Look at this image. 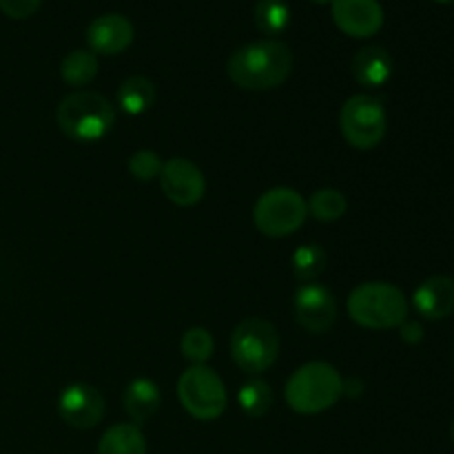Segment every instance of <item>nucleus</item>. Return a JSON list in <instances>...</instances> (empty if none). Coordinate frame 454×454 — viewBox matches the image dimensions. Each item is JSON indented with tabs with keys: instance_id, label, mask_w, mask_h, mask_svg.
I'll return each mask as SVG.
<instances>
[{
	"instance_id": "f257e3e1",
	"label": "nucleus",
	"mask_w": 454,
	"mask_h": 454,
	"mask_svg": "<svg viewBox=\"0 0 454 454\" xmlns=\"http://www.w3.org/2000/svg\"><path fill=\"white\" fill-rule=\"evenodd\" d=\"M293 71V51L275 38L255 40L235 49L226 62V74L248 91H269L286 82Z\"/></svg>"
},
{
	"instance_id": "f03ea898",
	"label": "nucleus",
	"mask_w": 454,
	"mask_h": 454,
	"mask_svg": "<svg viewBox=\"0 0 454 454\" xmlns=\"http://www.w3.org/2000/svg\"><path fill=\"white\" fill-rule=\"evenodd\" d=\"M344 395V380L340 371L326 362H310L297 368L286 381L284 397L291 411L300 415H317L328 411Z\"/></svg>"
},
{
	"instance_id": "7ed1b4c3",
	"label": "nucleus",
	"mask_w": 454,
	"mask_h": 454,
	"mask_svg": "<svg viewBox=\"0 0 454 454\" xmlns=\"http://www.w3.org/2000/svg\"><path fill=\"white\" fill-rule=\"evenodd\" d=\"M353 322L371 331H388L408 319V300L402 288L388 282H364L348 295Z\"/></svg>"
},
{
	"instance_id": "20e7f679",
	"label": "nucleus",
	"mask_w": 454,
	"mask_h": 454,
	"mask_svg": "<svg viewBox=\"0 0 454 454\" xmlns=\"http://www.w3.org/2000/svg\"><path fill=\"white\" fill-rule=\"evenodd\" d=\"M60 131L75 142H98L114 129L115 109L105 96L75 91L60 100L56 109Z\"/></svg>"
},
{
	"instance_id": "39448f33",
	"label": "nucleus",
	"mask_w": 454,
	"mask_h": 454,
	"mask_svg": "<svg viewBox=\"0 0 454 454\" xmlns=\"http://www.w3.org/2000/svg\"><path fill=\"white\" fill-rule=\"evenodd\" d=\"M279 355V335L270 322L248 317L235 326L231 337V357L239 371L260 375L269 371Z\"/></svg>"
},
{
	"instance_id": "423d86ee",
	"label": "nucleus",
	"mask_w": 454,
	"mask_h": 454,
	"mask_svg": "<svg viewBox=\"0 0 454 454\" xmlns=\"http://www.w3.org/2000/svg\"><path fill=\"white\" fill-rule=\"evenodd\" d=\"M182 408L200 421H213L224 415L226 388L215 371L208 366H191L177 381Z\"/></svg>"
},
{
	"instance_id": "0eeeda50",
	"label": "nucleus",
	"mask_w": 454,
	"mask_h": 454,
	"mask_svg": "<svg viewBox=\"0 0 454 454\" xmlns=\"http://www.w3.org/2000/svg\"><path fill=\"white\" fill-rule=\"evenodd\" d=\"M341 133L346 142L355 149H375L386 136L388 118L380 98H372L368 93H357L348 98L341 106Z\"/></svg>"
},
{
	"instance_id": "6e6552de",
	"label": "nucleus",
	"mask_w": 454,
	"mask_h": 454,
	"mask_svg": "<svg viewBox=\"0 0 454 454\" xmlns=\"http://www.w3.org/2000/svg\"><path fill=\"white\" fill-rule=\"evenodd\" d=\"M306 215H309L306 200L288 186H275L266 191L257 200L255 211H253L255 226L269 238H284V235L295 233L304 224Z\"/></svg>"
},
{
	"instance_id": "1a4fd4ad",
	"label": "nucleus",
	"mask_w": 454,
	"mask_h": 454,
	"mask_svg": "<svg viewBox=\"0 0 454 454\" xmlns=\"http://www.w3.org/2000/svg\"><path fill=\"white\" fill-rule=\"evenodd\" d=\"M293 310L297 324L313 335L331 331L333 324L337 322L335 295L322 284H301L293 297Z\"/></svg>"
},
{
	"instance_id": "9d476101",
	"label": "nucleus",
	"mask_w": 454,
	"mask_h": 454,
	"mask_svg": "<svg viewBox=\"0 0 454 454\" xmlns=\"http://www.w3.org/2000/svg\"><path fill=\"white\" fill-rule=\"evenodd\" d=\"M164 195L177 207H193L204 198L207 180L202 171L186 158H171L160 173Z\"/></svg>"
},
{
	"instance_id": "9b49d317",
	"label": "nucleus",
	"mask_w": 454,
	"mask_h": 454,
	"mask_svg": "<svg viewBox=\"0 0 454 454\" xmlns=\"http://www.w3.org/2000/svg\"><path fill=\"white\" fill-rule=\"evenodd\" d=\"M58 412L71 428L89 430L105 417V399L93 386L71 384L58 397Z\"/></svg>"
},
{
	"instance_id": "f8f14e48",
	"label": "nucleus",
	"mask_w": 454,
	"mask_h": 454,
	"mask_svg": "<svg viewBox=\"0 0 454 454\" xmlns=\"http://www.w3.org/2000/svg\"><path fill=\"white\" fill-rule=\"evenodd\" d=\"M333 22L350 38H371L384 27L380 0H333Z\"/></svg>"
},
{
	"instance_id": "ddd939ff",
	"label": "nucleus",
	"mask_w": 454,
	"mask_h": 454,
	"mask_svg": "<svg viewBox=\"0 0 454 454\" xmlns=\"http://www.w3.org/2000/svg\"><path fill=\"white\" fill-rule=\"evenodd\" d=\"M87 44L93 53H102V56H115L131 47L133 29L131 20L122 13H105L91 20L87 27Z\"/></svg>"
},
{
	"instance_id": "4468645a",
	"label": "nucleus",
	"mask_w": 454,
	"mask_h": 454,
	"mask_svg": "<svg viewBox=\"0 0 454 454\" xmlns=\"http://www.w3.org/2000/svg\"><path fill=\"white\" fill-rule=\"evenodd\" d=\"M417 313L421 317L437 322L454 313V279L448 275H433L417 286L412 295Z\"/></svg>"
},
{
	"instance_id": "2eb2a0df",
	"label": "nucleus",
	"mask_w": 454,
	"mask_h": 454,
	"mask_svg": "<svg viewBox=\"0 0 454 454\" xmlns=\"http://www.w3.org/2000/svg\"><path fill=\"white\" fill-rule=\"evenodd\" d=\"M350 71L362 87L380 89L393 75V56L384 47L371 44V47H364L355 53Z\"/></svg>"
},
{
	"instance_id": "dca6fc26",
	"label": "nucleus",
	"mask_w": 454,
	"mask_h": 454,
	"mask_svg": "<svg viewBox=\"0 0 454 454\" xmlns=\"http://www.w3.org/2000/svg\"><path fill=\"white\" fill-rule=\"evenodd\" d=\"M124 411L131 417V421L136 426L149 421L155 412L160 411V403H162V395L155 381L146 380V377H137L124 390Z\"/></svg>"
},
{
	"instance_id": "f3484780",
	"label": "nucleus",
	"mask_w": 454,
	"mask_h": 454,
	"mask_svg": "<svg viewBox=\"0 0 454 454\" xmlns=\"http://www.w3.org/2000/svg\"><path fill=\"white\" fill-rule=\"evenodd\" d=\"M98 454H146V439L140 426L115 424L102 434Z\"/></svg>"
},
{
	"instance_id": "a211bd4d",
	"label": "nucleus",
	"mask_w": 454,
	"mask_h": 454,
	"mask_svg": "<svg viewBox=\"0 0 454 454\" xmlns=\"http://www.w3.org/2000/svg\"><path fill=\"white\" fill-rule=\"evenodd\" d=\"M155 102V84L145 75H131L118 89V105L124 114L142 115Z\"/></svg>"
},
{
	"instance_id": "6ab92c4d",
	"label": "nucleus",
	"mask_w": 454,
	"mask_h": 454,
	"mask_svg": "<svg viewBox=\"0 0 454 454\" xmlns=\"http://www.w3.org/2000/svg\"><path fill=\"white\" fill-rule=\"evenodd\" d=\"M60 75L71 87H84L98 75V56L84 49L67 53L60 62Z\"/></svg>"
},
{
	"instance_id": "aec40b11",
	"label": "nucleus",
	"mask_w": 454,
	"mask_h": 454,
	"mask_svg": "<svg viewBox=\"0 0 454 454\" xmlns=\"http://www.w3.org/2000/svg\"><path fill=\"white\" fill-rule=\"evenodd\" d=\"M291 16L286 0H257L255 4V25L266 35H279L286 31Z\"/></svg>"
},
{
	"instance_id": "412c9836",
	"label": "nucleus",
	"mask_w": 454,
	"mask_h": 454,
	"mask_svg": "<svg viewBox=\"0 0 454 454\" xmlns=\"http://www.w3.org/2000/svg\"><path fill=\"white\" fill-rule=\"evenodd\" d=\"M326 251L319 244H301L293 253V273H295L300 282H315L324 273V269H326Z\"/></svg>"
},
{
	"instance_id": "4be33fe9",
	"label": "nucleus",
	"mask_w": 454,
	"mask_h": 454,
	"mask_svg": "<svg viewBox=\"0 0 454 454\" xmlns=\"http://www.w3.org/2000/svg\"><path fill=\"white\" fill-rule=\"evenodd\" d=\"M309 207V213L319 222H335L340 220L346 213V202L344 193L337 189H319L310 195V200L306 202Z\"/></svg>"
},
{
	"instance_id": "5701e85b",
	"label": "nucleus",
	"mask_w": 454,
	"mask_h": 454,
	"mask_svg": "<svg viewBox=\"0 0 454 454\" xmlns=\"http://www.w3.org/2000/svg\"><path fill=\"white\" fill-rule=\"evenodd\" d=\"M238 402L248 417H264L273 406V390L264 380H251L239 388Z\"/></svg>"
},
{
	"instance_id": "b1692460",
	"label": "nucleus",
	"mask_w": 454,
	"mask_h": 454,
	"mask_svg": "<svg viewBox=\"0 0 454 454\" xmlns=\"http://www.w3.org/2000/svg\"><path fill=\"white\" fill-rule=\"evenodd\" d=\"M180 348L186 362H191L193 366H204V364L211 359L215 344H213V335L207 331V328L195 326V328H189V331L182 335Z\"/></svg>"
},
{
	"instance_id": "393cba45",
	"label": "nucleus",
	"mask_w": 454,
	"mask_h": 454,
	"mask_svg": "<svg viewBox=\"0 0 454 454\" xmlns=\"http://www.w3.org/2000/svg\"><path fill=\"white\" fill-rule=\"evenodd\" d=\"M162 167L164 164L160 160V155L151 149H140L129 158V171L140 182H151L155 177H160Z\"/></svg>"
},
{
	"instance_id": "a878e982",
	"label": "nucleus",
	"mask_w": 454,
	"mask_h": 454,
	"mask_svg": "<svg viewBox=\"0 0 454 454\" xmlns=\"http://www.w3.org/2000/svg\"><path fill=\"white\" fill-rule=\"evenodd\" d=\"M43 0H0V12L13 20H25L40 9Z\"/></svg>"
},
{
	"instance_id": "bb28decb",
	"label": "nucleus",
	"mask_w": 454,
	"mask_h": 454,
	"mask_svg": "<svg viewBox=\"0 0 454 454\" xmlns=\"http://www.w3.org/2000/svg\"><path fill=\"white\" fill-rule=\"evenodd\" d=\"M402 340L408 344H417V341L424 340V328L419 322H403L402 324Z\"/></svg>"
},
{
	"instance_id": "cd10ccee",
	"label": "nucleus",
	"mask_w": 454,
	"mask_h": 454,
	"mask_svg": "<svg viewBox=\"0 0 454 454\" xmlns=\"http://www.w3.org/2000/svg\"><path fill=\"white\" fill-rule=\"evenodd\" d=\"M310 3H315V4H333V0H310Z\"/></svg>"
},
{
	"instance_id": "c85d7f7f",
	"label": "nucleus",
	"mask_w": 454,
	"mask_h": 454,
	"mask_svg": "<svg viewBox=\"0 0 454 454\" xmlns=\"http://www.w3.org/2000/svg\"><path fill=\"white\" fill-rule=\"evenodd\" d=\"M434 3H443V4H450L454 0H434Z\"/></svg>"
},
{
	"instance_id": "c756f323",
	"label": "nucleus",
	"mask_w": 454,
	"mask_h": 454,
	"mask_svg": "<svg viewBox=\"0 0 454 454\" xmlns=\"http://www.w3.org/2000/svg\"><path fill=\"white\" fill-rule=\"evenodd\" d=\"M450 433H452V442H454V421H452V430H450Z\"/></svg>"
}]
</instances>
